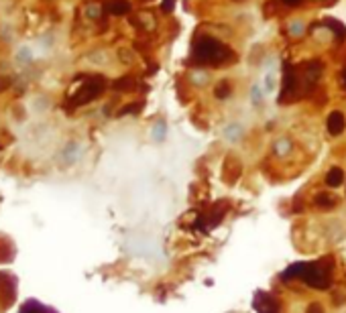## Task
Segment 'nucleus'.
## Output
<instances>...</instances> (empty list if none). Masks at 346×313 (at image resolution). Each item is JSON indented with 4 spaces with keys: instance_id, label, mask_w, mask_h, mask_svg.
Masks as SVG:
<instances>
[{
    "instance_id": "nucleus-1",
    "label": "nucleus",
    "mask_w": 346,
    "mask_h": 313,
    "mask_svg": "<svg viewBox=\"0 0 346 313\" xmlns=\"http://www.w3.org/2000/svg\"><path fill=\"white\" fill-rule=\"evenodd\" d=\"M283 281L299 279L308 287L326 291L332 285V262L328 260H316V262H295L281 275Z\"/></svg>"
},
{
    "instance_id": "nucleus-2",
    "label": "nucleus",
    "mask_w": 346,
    "mask_h": 313,
    "mask_svg": "<svg viewBox=\"0 0 346 313\" xmlns=\"http://www.w3.org/2000/svg\"><path fill=\"white\" fill-rule=\"evenodd\" d=\"M230 57H232V51H230L224 43L210 37V35H202L193 45V61H198V63L220 65V63L228 61Z\"/></svg>"
},
{
    "instance_id": "nucleus-3",
    "label": "nucleus",
    "mask_w": 346,
    "mask_h": 313,
    "mask_svg": "<svg viewBox=\"0 0 346 313\" xmlns=\"http://www.w3.org/2000/svg\"><path fill=\"white\" fill-rule=\"evenodd\" d=\"M104 88H106V82H104L102 75L88 77L86 82H84V86L76 92V96L72 100V106H82V104H88L92 100H96L104 92Z\"/></svg>"
},
{
    "instance_id": "nucleus-4",
    "label": "nucleus",
    "mask_w": 346,
    "mask_h": 313,
    "mask_svg": "<svg viewBox=\"0 0 346 313\" xmlns=\"http://www.w3.org/2000/svg\"><path fill=\"white\" fill-rule=\"evenodd\" d=\"M326 130L332 136H340L346 130V116L340 110H332L326 118Z\"/></svg>"
},
{
    "instance_id": "nucleus-5",
    "label": "nucleus",
    "mask_w": 346,
    "mask_h": 313,
    "mask_svg": "<svg viewBox=\"0 0 346 313\" xmlns=\"http://www.w3.org/2000/svg\"><path fill=\"white\" fill-rule=\"evenodd\" d=\"M255 309H257V313H279L277 301L269 293H263V291H259L255 295Z\"/></svg>"
},
{
    "instance_id": "nucleus-6",
    "label": "nucleus",
    "mask_w": 346,
    "mask_h": 313,
    "mask_svg": "<svg viewBox=\"0 0 346 313\" xmlns=\"http://www.w3.org/2000/svg\"><path fill=\"white\" fill-rule=\"evenodd\" d=\"M299 88V77H297V72L291 67V65H285V75H283V94H295Z\"/></svg>"
},
{
    "instance_id": "nucleus-7",
    "label": "nucleus",
    "mask_w": 346,
    "mask_h": 313,
    "mask_svg": "<svg viewBox=\"0 0 346 313\" xmlns=\"http://www.w3.org/2000/svg\"><path fill=\"white\" fill-rule=\"evenodd\" d=\"M131 2L129 0H110V2L106 4V10L112 15V17H124L131 13Z\"/></svg>"
},
{
    "instance_id": "nucleus-8",
    "label": "nucleus",
    "mask_w": 346,
    "mask_h": 313,
    "mask_svg": "<svg viewBox=\"0 0 346 313\" xmlns=\"http://www.w3.org/2000/svg\"><path fill=\"white\" fill-rule=\"evenodd\" d=\"M324 181H326V185H328V187H332V189L340 187V185L344 183V171H342L340 167H332V169L326 173Z\"/></svg>"
},
{
    "instance_id": "nucleus-9",
    "label": "nucleus",
    "mask_w": 346,
    "mask_h": 313,
    "mask_svg": "<svg viewBox=\"0 0 346 313\" xmlns=\"http://www.w3.org/2000/svg\"><path fill=\"white\" fill-rule=\"evenodd\" d=\"M314 205L320 207V210H332V207L336 205V198L328 191H320L314 198Z\"/></svg>"
},
{
    "instance_id": "nucleus-10",
    "label": "nucleus",
    "mask_w": 346,
    "mask_h": 313,
    "mask_svg": "<svg viewBox=\"0 0 346 313\" xmlns=\"http://www.w3.org/2000/svg\"><path fill=\"white\" fill-rule=\"evenodd\" d=\"M230 94H232V84H230L228 79H222V82L216 84L214 96H216L218 100H226V98H230Z\"/></svg>"
},
{
    "instance_id": "nucleus-11",
    "label": "nucleus",
    "mask_w": 346,
    "mask_h": 313,
    "mask_svg": "<svg viewBox=\"0 0 346 313\" xmlns=\"http://www.w3.org/2000/svg\"><path fill=\"white\" fill-rule=\"evenodd\" d=\"M326 27L336 35V41H344L346 39V27L342 25L340 20H334V18H328L326 20Z\"/></svg>"
},
{
    "instance_id": "nucleus-12",
    "label": "nucleus",
    "mask_w": 346,
    "mask_h": 313,
    "mask_svg": "<svg viewBox=\"0 0 346 313\" xmlns=\"http://www.w3.org/2000/svg\"><path fill=\"white\" fill-rule=\"evenodd\" d=\"M135 88V79L133 77H120V79H116L114 82V90H118V92H131Z\"/></svg>"
},
{
    "instance_id": "nucleus-13",
    "label": "nucleus",
    "mask_w": 346,
    "mask_h": 313,
    "mask_svg": "<svg viewBox=\"0 0 346 313\" xmlns=\"http://www.w3.org/2000/svg\"><path fill=\"white\" fill-rule=\"evenodd\" d=\"M47 309L45 307H41L37 301H29L27 305H22V309H20V313H45Z\"/></svg>"
},
{
    "instance_id": "nucleus-14",
    "label": "nucleus",
    "mask_w": 346,
    "mask_h": 313,
    "mask_svg": "<svg viewBox=\"0 0 346 313\" xmlns=\"http://www.w3.org/2000/svg\"><path fill=\"white\" fill-rule=\"evenodd\" d=\"M306 313H326V309L320 301H311V303L306 307Z\"/></svg>"
},
{
    "instance_id": "nucleus-15",
    "label": "nucleus",
    "mask_w": 346,
    "mask_h": 313,
    "mask_svg": "<svg viewBox=\"0 0 346 313\" xmlns=\"http://www.w3.org/2000/svg\"><path fill=\"white\" fill-rule=\"evenodd\" d=\"M173 8H175V0H163L161 2V10L163 13H173Z\"/></svg>"
},
{
    "instance_id": "nucleus-16",
    "label": "nucleus",
    "mask_w": 346,
    "mask_h": 313,
    "mask_svg": "<svg viewBox=\"0 0 346 313\" xmlns=\"http://www.w3.org/2000/svg\"><path fill=\"white\" fill-rule=\"evenodd\" d=\"M10 84H13V79H10V75H0V92H4L10 88Z\"/></svg>"
},
{
    "instance_id": "nucleus-17",
    "label": "nucleus",
    "mask_w": 346,
    "mask_h": 313,
    "mask_svg": "<svg viewBox=\"0 0 346 313\" xmlns=\"http://www.w3.org/2000/svg\"><path fill=\"white\" fill-rule=\"evenodd\" d=\"M138 108H141V104H129L120 114H129V112H138Z\"/></svg>"
},
{
    "instance_id": "nucleus-18",
    "label": "nucleus",
    "mask_w": 346,
    "mask_h": 313,
    "mask_svg": "<svg viewBox=\"0 0 346 313\" xmlns=\"http://www.w3.org/2000/svg\"><path fill=\"white\" fill-rule=\"evenodd\" d=\"M281 2L287 4V6H299V4L304 2V0H281Z\"/></svg>"
},
{
    "instance_id": "nucleus-19",
    "label": "nucleus",
    "mask_w": 346,
    "mask_h": 313,
    "mask_svg": "<svg viewBox=\"0 0 346 313\" xmlns=\"http://www.w3.org/2000/svg\"><path fill=\"white\" fill-rule=\"evenodd\" d=\"M163 132H165V124L161 122V126L157 129V141H161V138H163Z\"/></svg>"
},
{
    "instance_id": "nucleus-20",
    "label": "nucleus",
    "mask_w": 346,
    "mask_h": 313,
    "mask_svg": "<svg viewBox=\"0 0 346 313\" xmlns=\"http://www.w3.org/2000/svg\"><path fill=\"white\" fill-rule=\"evenodd\" d=\"M340 82H342V86L346 88V67H344L342 72H340Z\"/></svg>"
}]
</instances>
